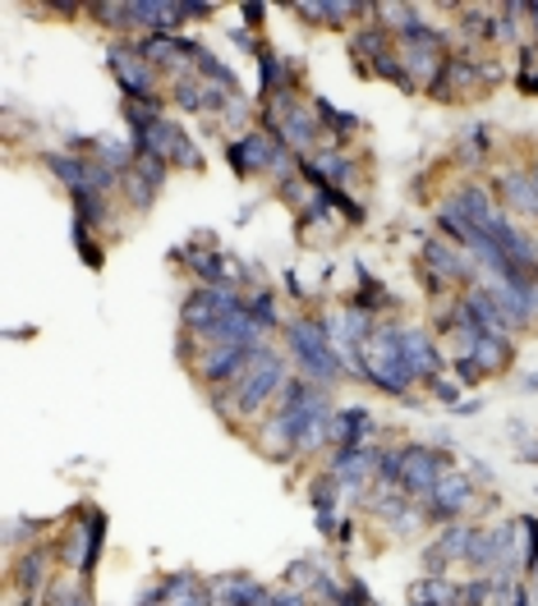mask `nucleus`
Instances as JSON below:
<instances>
[{
  "mask_svg": "<svg viewBox=\"0 0 538 606\" xmlns=\"http://www.w3.org/2000/svg\"><path fill=\"white\" fill-rule=\"evenodd\" d=\"M272 606H309V593H295V588H272Z\"/></svg>",
  "mask_w": 538,
  "mask_h": 606,
  "instance_id": "09e8293b",
  "label": "nucleus"
},
{
  "mask_svg": "<svg viewBox=\"0 0 538 606\" xmlns=\"http://www.w3.org/2000/svg\"><path fill=\"white\" fill-rule=\"evenodd\" d=\"M249 318L259 322V327H263L267 335H272V331H286V318H281V308H276V295H272L267 285H259V289H253V295H249Z\"/></svg>",
  "mask_w": 538,
  "mask_h": 606,
  "instance_id": "c9c22d12",
  "label": "nucleus"
},
{
  "mask_svg": "<svg viewBox=\"0 0 538 606\" xmlns=\"http://www.w3.org/2000/svg\"><path fill=\"white\" fill-rule=\"evenodd\" d=\"M286 289H290V295H295V299H304V285L295 280V272H286Z\"/></svg>",
  "mask_w": 538,
  "mask_h": 606,
  "instance_id": "603ef678",
  "label": "nucleus"
},
{
  "mask_svg": "<svg viewBox=\"0 0 538 606\" xmlns=\"http://www.w3.org/2000/svg\"><path fill=\"white\" fill-rule=\"evenodd\" d=\"M483 162H488V124H465L455 139V166L479 170Z\"/></svg>",
  "mask_w": 538,
  "mask_h": 606,
  "instance_id": "2f4dec72",
  "label": "nucleus"
},
{
  "mask_svg": "<svg viewBox=\"0 0 538 606\" xmlns=\"http://www.w3.org/2000/svg\"><path fill=\"white\" fill-rule=\"evenodd\" d=\"M382 469V445L364 441V445H341V451L327 455V473L341 483V492H350L354 500H364V492L377 483Z\"/></svg>",
  "mask_w": 538,
  "mask_h": 606,
  "instance_id": "1a4fd4ad",
  "label": "nucleus"
},
{
  "mask_svg": "<svg viewBox=\"0 0 538 606\" xmlns=\"http://www.w3.org/2000/svg\"><path fill=\"white\" fill-rule=\"evenodd\" d=\"M470 359L483 367V377H502L506 367L516 363V335H488V331H479Z\"/></svg>",
  "mask_w": 538,
  "mask_h": 606,
  "instance_id": "b1692460",
  "label": "nucleus"
},
{
  "mask_svg": "<svg viewBox=\"0 0 538 606\" xmlns=\"http://www.w3.org/2000/svg\"><path fill=\"white\" fill-rule=\"evenodd\" d=\"M474 496H479V492H474V483H470V473L451 469L447 478L428 492V500H419V506H424V519H428V524H455L460 515L474 506Z\"/></svg>",
  "mask_w": 538,
  "mask_h": 606,
  "instance_id": "2eb2a0df",
  "label": "nucleus"
},
{
  "mask_svg": "<svg viewBox=\"0 0 538 606\" xmlns=\"http://www.w3.org/2000/svg\"><path fill=\"white\" fill-rule=\"evenodd\" d=\"M134 606H166V597H162V584H152L147 593H139V602Z\"/></svg>",
  "mask_w": 538,
  "mask_h": 606,
  "instance_id": "3c124183",
  "label": "nucleus"
},
{
  "mask_svg": "<svg viewBox=\"0 0 538 606\" xmlns=\"http://www.w3.org/2000/svg\"><path fill=\"white\" fill-rule=\"evenodd\" d=\"M101 547H107V515L88 506L84 519L69 524L65 538H61V561L79 574V584H92L97 561H101Z\"/></svg>",
  "mask_w": 538,
  "mask_h": 606,
  "instance_id": "423d86ee",
  "label": "nucleus"
},
{
  "mask_svg": "<svg viewBox=\"0 0 538 606\" xmlns=\"http://www.w3.org/2000/svg\"><path fill=\"white\" fill-rule=\"evenodd\" d=\"M373 409L364 405H350V409H337L331 418V451H341V445H364L373 437Z\"/></svg>",
  "mask_w": 538,
  "mask_h": 606,
  "instance_id": "a878e982",
  "label": "nucleus"
},
{
  "mask_svg": "<svg viewBox=\"0 0 538 606\" xmlns=\"http://www.w3.org/2000/svg\"><path fill=\"white\" fill-rule=\"evenodd\" d=\"M162 597H166V606H212L208 579H198L194 570L166 574V579H162Z\"/></svg>",
  "mask_w": 538,
  "mask_h": 606,
  "instance_id": "bb28decb",
  "label": "nucleus"
},
{
  "mask_svg": "<svg viewBox=\"0 0 538 606\" xmlns=\"http://www.w3.org/2000/svg\"><path fill=\"white\" fill-rule=\"evenodd\" d=\"M314 111H318V124H322V147H345L359 129V115H350V111H337L327 97H314Z\"/></svg>",
  "mask_w": 538,
  "mask_h": 606,
  "instance_id": "cd10ccee",
  "label": "nucleus"
},
{
  "mask_svg": "<svg viewBox=\"0 0 538 606\" xmlns=\"http://www.w3.org/2000/svg\"><path fill=\"white\" fill-rule=\"evenodd\" d=\"M451 473V460L438 445H424V441H405L400 445V487L415 496V500H428V492L438 487Z\"/></svg>",
  "mask_w": 538,
  "mask_h": 606,
  "instance_id": "9d476101",
  "label": "nucleus"
},
{
  "mask_svg": "<svg viewBox=\"0 0 538 606\" xmlns=\"http://www.w3.org/2000/svg\"><path fill=\"white\" fill-rule=\"evenodd\" d=\"M130 5L134 0H101V5H88V14L101 23V29H134Z\"/></svg>",
  "mask_w": 538,
  "mask_h": 606,
  "instance_id": "4c0bfd02",
  "label": "nucleus"
},
{
  "mask_svg": "<svg viewBox=\"0 0 538 606\" xmlns=\"http://www.w3.org/2000/svg\"><path fill=\"white\" fill-rule=\"evenodd\" d=\"M171 101L189 115H208V78H198V74L171 78Z\"/></svg>",
  "mask_w": 538,
  "mask_h": 606,
  "instance_id": "7c9ffc66",
  "label": "nucleus"
},
{
  "mask_svg": "<svg viewBox=\"0 0 538 606\" xmlns=\"http://www.w3.org/2000/svg\"><path fill=\"white\" fill-rule=\"evenodd\" d=\"M428 390H432V395H438V400H442V405H460V382H451V377H442V382H432Z\"/></svg>",
  "mask_w": 538,
  "mask_h": 606,
  "instance_id": "de8ad7c7",
  "label": "nucleus"
},
{
  "mask_svg": "<svg viewBox=\"0 0 538 606\" xmlns=\"http://www.w3.org/2000/svg\"><path fill=\"white\" fill-rule=\"evenodd\" d=\"M286 382H290V359H286V350H276L272 340H263V345L253 350V363L244 367V377L230 386V390H217L212 400H217V409H221L235 428H244V423L259 428L263 418L276 409V395L286 390Z\"/></svg>",
  "mask_w": 538,
  "mask_h": 606,
  "instance_id": "f257e3e1",
  "label": "nucleus"
},
{
  "mask_svg": "<svg viewBox=\"0 0 538 606\" xmlns=\"http://www.w3.org/2000/svg\"><path fill=\"white\" fill-rule=\"evenodd\" d=\"M369 74H377V78H387L392 88H400V92H415V78H409V69H405V60L396 56V51H387L382 60H373L369 65Z\"/></svg>",
  "mask_w": 538,
  "mask_h": 606,
  "instance_id": "ea45409f",
  "label": "nucleus"
},
{
  "mask_svg": "<svg viewBox=\"0 0 538 606\" xmlns=\"http://www.w3.org/2000/svg\"><path fill=\"white\" fill-rule=\"evenodd\" d=\"M373 23H382L392 37H405L409 29H419V5H387V0H373Z\"/></svg>",
  "mask_w": 538,
  "mask_h": 606,
  "instance_id": "72a5a7b5",
  "label": "nucleus"
},
{
  "mask_svg": "<svg viewBox=\"0 0 538 606\" xmlns=\"http://www.w3.org/2000/svg\"><path fill=\"white\" fill-rule=\"evenodd\" d=\"M120 194H124V202H130L134 207V212H147V207H152V198H157L162 189H152V184L130 166V170H124V179H120Z\"/></svg>",
  "mask_w": 538,
  "mask_h": 606,
  "instance_id": "e433bc0d",
  "label": "nucleus"
},
{
  "mask_svg": "<svg viewBox=\"0 0 538 606\" xmlns=\"http://www.w3.org/2000/svg\"><path fill=\"white\" fill-rule=\"evenodd\" d=\"M107 69L124 88V101H162V69L152 60H143L134 46H111L107 51Z\"/></svg>",
  "mask_w": 538,
  "mask_h": 606,
  "instance_id": "9b49d317",
  "label": "nucleus"
},
{
  "mask_svg": "<svg viewBox=\"0 0 538 606\" xmlns=\"http://www.w3.org/2000/svg\"><path fill=\"white\" fill-rule=\"evenodd\" d=\"M419 276H424L428 289H438V295H447V289L465 295L470 285L483 280V272L470 262V253L455 249L451 240H442V234H432V240L419 244Z\"/></svg>",
  "mask_w": 538,
  "mask_h": 606,
  "instance_id": "39448f33",
  "label": "nucleus"
},
{
  "mask_svg": "<svg viewBox=\"0 0 538 606\" xmlns=\"http://www.w3.org/2000/svg\"><path fill=\"white\" fill-rule=\"evenodd\" d=\"M387 51H396V37L382 29V23H364V29L350 33V56L359 60V69H364V74H369L373 60L387 56Z\"/></svg>",
  "mask_w": 538,
  "mask_h": 606,
  "instance_id": "c85d7f7f",
  "label": "nucleus"
},
{
  "mask_svg": "<svg viewBox=\"0 0 538 606\" xmlns=\"http://www.w3.org/2000/svg\"><path fill=\"white\" fill-rule=\"evenodd\" d=\"M253 350H259V345H212V350H202L198 363H194V377L208 386L212 395L230 390L244 377V367L253 363Z\"/></svg>",
  "mask_w": 538,
  "mask_h": 606,
  "instance_id": "4468645a",
  "label": "nucleus"
},
{
  "mask_svg": "<svg viewBox=\"0 0 538 606\" xmlns=\"http://www.w3.org/2000/svg\"><path fill=\"white\" fill-rule=\"evenodd\" d=\"M290 10L299 19L318 23V29H345L350 19L373 23V0H295Z\"/></svg>",
  "mask_w": 538,
  "mask_h": 606,
  "instance_id": "6ab92c4d",
  "label": "nucleus"
},
{
  "mask_svg": "<svg viewBox=\"0 0 538 606\" xmlns=\"http://www.w3.org/2000/svg\"><path fill=\"white\" fill-rule=\"evenodd\" d=\"M51 606H92L88 584H56L51 588Z\"/></svg>",
  "mask_w": 538,
  "mask_h": 606,
  "instance_id": "c03bdc74",
  "label": "nucleus"
},
{
  "mask_svg": "<svg viewBox=\"0 0 538 606\" xmlns=\"http://www.w3.org/2000/svg\"><path fill=\"white\" fill-rule=\"evenodd\" d=\"M409 606H465V584H455L447 574H424L405 593Z\"/></svg>",
  "mask_w": 538,
  "mask_h": 606,
  "instance_id": "5701e85b",
  "label": "nucleus"
},
{
  "mask_svg": "<svg viewBox=\"0 0 538 606\" xmlns=\"http://www.w3.org/2000/svg\"><path fill=\"white\" fill-rule=\"evenodd\" d=\"M56 561H61V551H51V547H23L19 557H14V570H10V584L19 597H42L51 588V574H56Z\"/></svg>",
  "mask_w": 538,
  "mask_h": 606,
  "instance_id": "dca6fc26",
  "label": "nucleus"
},
{
  "mask_svg": "<svg viewBox=\"0 0 538 606\" xmlns=\"http://www.w3.org/2000/svg\"><path fill=\"white\" fill-rule=\"evenodd\" d=\"M470 533H474V524H442V533H438V542H432L428 551H424V570L428 574H447L455 561L465 565V551H470Z\"/></svg>",
  "mask_w": 538,
  "mask_h": 606,
  "instance_id": "4be33fe9",
  "label": "nucleus"
},
{
  "mask_svg": "<svg viewBox=\"0 0 538 606\" xmlns=\"http://www.w3.org/2000/svg\"><path fill=\"white\" fill-rule=\"evenodd\" d=\"M240 14H244V23H249V29H259V23H263V14H267V5H259V0H249V5H240Z\"/></svg>",
  "mask_w": 538,
  "mask_h": 606,
  "instance_id": "8fccbe9b",
  "label": "nucleus"
},
{
  "mask_svg": "<svg viewBox=\"0 0 538 606\" xmlns=\"http://www.w3.org/2000/svg\"><path fill=\"white\" fill-rule=\"evenodd\" d=\"M69 234H74V249H79V257H84V262H88V267L97 272V267H101V262H107V253H101V244H97V230H92L88 221H79V217H74Z\"/></svg>",
  "mask_w": 538,
  "mask_h": 606,
  "instance_id": "58836bf2",
  "label": "nucleus"
},
{
  "mask_svg": "<svg viewBox=\"0 0 538 606\" xmlns=\"http://www.w3.org/2000/svg\"><path fill=\"white\" fill-rule=\"evenodd\" d=\"M208 588H212V606H272V588L259 584L249 570H226L208 579Z\"/></svg>",
  "mask_w": 538,
  "mask_h": 606,
  "instance_id": "f3484780",
  "label": "nucleus"
},
{
  "mask_svg": "<svg viewBox=\"0 0 538 606\" xmlns=\"http://www.w3.org/2000/svg\"><path fill=\"white\" fill-rule=\"evenodd\" d=\"M309 500H314V515H318V529L337 538L341 524H337V500H341V483L331 478V473H318L309 483Z\"/></svg>",
  "mask_w": 538,
  "mask_h": 606,
  "instance_id": "c756f323",
  "label": "nucleus"
},
{
  "mask_svg": "<svg viewBox=\"0 0 538 606\" xmlns=\"http://www.w3.org/2000/svg\"><path fill=\"white\" fill-rule=\"evenodd\" d=\"M281 340H286V359L295 363V377H309L322 390H331L341 377H350L337 345H331V327H327L322 312H295L286 322V331H281Z\"/></svg>",
  "mask_w": 538,
  "mask_h": 606,
  "instance_id": "f03ea898",
  "label": "nucleus"
},
{
  "mask_svg": "<svg viewBox=\"0 0 538 606\" xmlns=\"http://www.w3.org/2000/svg\"><path fill=\"white\" fill-rule=\"evenodd\" d=\"M447 207H451V212H460V217H465L474 230H483V234H488L497 221H502V202L488 194V189H483V184H455V189H451V198H447Z\"/></svg>",
  "mask_w": 538,
  "mask_h": 606,
  "instance_id": "a211bd4d",
  "label": "nucleus"
},
{
  "mask_svg": "<svg viewBox=\"0 0 538 606\" xmlns=\"http://www.w3.org/2000/svg\"><path fill=\"white\" fill-rule=\"evenodd\" d=\"M432 101H460V97H483L488 92V78H483V56L474 51H455L442 65V74L424 88Z\"/></svg>",
  "mask_w": 538,
  "mask_h": 606,
  "instance_id": "f8f14e48",
  "label": "nucleus"
},
{
  "mask_svg": "<svg viewBox=\"0 0 538 606\" xmlns=\"http://www.w3.org/2000/svg\"><path fill=\"white\" fill-rule=\"evenodd\" d=\"M322 198L331 202V212H337V217H345L350 225H359V221H364V217H369V212H364V207H359V202H354V198H350L345 189H327Z\"/></svg>",
  "mask_w": 538,
  "mask_h": 606,
  "instance_id": "37998d69",
  "label": "nucleus"
},
{
  "mask_svg": "<svg viewBox=\"0 0 538 606\" xmlns=\"http://www.w3.org/2000/svg\"><path fill=\"white\" fill-rule=\"evenodd\" d=\"M534 579H538V570H534Z\"/></svg>",
  "mask_w": 538,
  "mask_h": 606,
  "instance_id": "864d4df0",
  "label": "nucleus"
},
{
  "mask_svg": "<svg viewBox=\"0 0 538 606\" xmlns=\"http://www.w3.org/2000/svg\"><path fill=\"white\" fill-rule=\"evenodd\" d=\"M516 88L538 97V42L520 46V69H516Z\"/></svg>",
  "mask_w": 538,
  "mask_h": 606,
  "instance_id": "a19ab883",
  "label": "nucleus"
},
{
  "mask_svg": "<svg viewBox=\"0 0 538 606\" xmlns=\"http://www.w3.org/2000/svg\"><path fill=\"white\" fill-rule=\"evenodd\" d=\"M263 129L267 134H276L281 143H286L299 162H309L314 152H322V124H318V111H314V101L304 107L299 92H281L272 97L267 107H263Z\"/></svg>",
  "mask_w": 538,
  "mask_h": 606,
  "instance_id": "20e7f679",
  "label": "nucleus"
},
{
  "mask_svg": "<svg viewBox=\"0 0 538 606\" xmlns=\"http://www.w3.org/2000/svg\"><path fill=\"white\" fill-rule=\"evenodd\" d=\"M10 547H23V542H37V524L33 519H14L10 524V533H6Z\"/></svg>",
  "mask_w": 538,
  "mask_h": 606,
  "instance_id": "49530a36",
  "label": "nucleus"
},
{
  "mask_svg": "<svg viewBox=\"0 0 538 606\" xmlns=\"http://www.w3.org/2000/svg\"><path fill=\"white\" fill-rule=\"evenodd\" d=\"M520 533H525L520 574H534V570H538V519H534V515H520Z\"/></svg>",
  "mask_w": 538,
  "mask_h": 606,
  "instance_id": "79ce46f5",
  "label": "nucleus"
},
{
  "mask_svg": "<svg viewBox=\"0 0 538 606\" xmlns=\"http://www.w3.org/2000/svg\"><path fill=\"white\" fill-rule=\"evenodd\" d=\"M281 152H286V143L276 134H267V129H244L240 139L226 143V162L240 179H249V175H272Z\"/></svg>",
  "mask_w": 538,
  "mask_h": 606,
  "instance_id": "ddd939ff",
  "label": "nucleus"
},
{
  "mask_svg": "<svg viewBox=\"0 0 538 606\" xmlns=\"http://www.w3.org/2000/svg\"><path fill=\"white\" fill-rule=\"evenodd\" d=\"M400 335H405V359H409V367H415V377H419L424 386L442 382V377H447V354L438 350L432 331H424V327H400Z\"/></svg>",
  "mask_w": 538,
  "mask_h": 606,
  "instance_id": "aec40b11",
  "label": "nucleus"
},
{
  "mask_svg": "<svg viewBox=\"0 0 538 606\" xmlns=\"http://www.w3.org/2000/svg\"><path fill=\"white\" fill-rule=\"evenodd\" d=\"M465 565H470L474 574H493V570H497V529H488V524H474Z\"/></svg>",
  "mask_w": 538,
  "mask_h": 606,
  "instance_id": "473e14b6",
  "label": "nucleus"
},
{
  "mask_svg": "<svg viewBox=\"0 0 538 606\" xmlns=\"http://www.w3.org/2000/svg\"><path fill=\"white\" fill-rule=\"evenodd\" d=\"M42 166H46L51 175H56L69 194L92 189V156H79V152H69V147H65V152H46V156H42Z\"/></svg>",
  "mask_w": 538,
  "mask_h": 606,
  "instance_id": "393cba45",
  "label": "nucleus"
},
{
  "mask_svg": "<svg viewBox=\"0 0 538 606\" xmlns=\"http://www.w3.org/2000/svg\"><path fill=\"white\" fill-rule=\"evenodd\" d=\"M69 202H74V217H79V221H88L92 230H107L111 202H107L101 189H79V194H69Z\"/></svg>",
  "mask_w": 538,
  "mask_h": 606,
  "instance_id": "f704fd0d",
  "label": "nucleus"
},
{
  "mask_svg": "<svg viewBox=\"0 0 538 606\" xmlns=\"http://www.w3.org/2000/svg\"><path fill=\"white\" fill-rule=\"evenodd\" d=\"M451 367H455L460 386H479V382H488V377H483V367H479L470 354H451Z\"/></svg>",
  "mask_w": 538,
  "mask_h": 606,
  "instance_id": "a18cd8bd",
  "label": "nucleus"
},
{
  "mask_svg": "<svg viewBox=\"0 0 538 606\" xmlns=\"http://www.w3.org/2000/svg\"><path fill=\"white\" fill-rule=\"evenodd\" d=\"M497 202H502L506 217L538 221V179H534V170H506V175H497Z\"/></svg>",
  "mask_w": 538,
  "mask_h": 606,
  "instance_id": "412c9836",
  "label": "nucleus"
},
{
  "mask_svg": "<svg viewBox=\"0 0 538 606\" xmlns=\"http://www.w3.org/2000/svg\"><path fill=\"white\" fill-rule=\"evenodd\" d=\"M396 56L405 60L409 78H415V88H428L432 78L442 74V65L451 60L447 56V37L432 29V23H419V29H409L405 37H396Z\"/></svg>",
  "mask_w": 538,
  "mask_h": 606,
  "instance_id": "6e6552de",
  "label": "nucleus"
},
{
  "mask_svg": "<svg viewBox=\"0 0 538 606\" xmlns=\"http://www.w3.org/2000/svg\"><path fill=\"white\" fill-rule=\"evenodd\" d=\"M249 295L240 289H217V285H194L185 299H179V331L185 335H208L221 318L240 312Z\"/></svg>",
  "mask_w": 538,
  "mask_h": 606,
  "instance_id": "0eeeda50",
  "label": "nucleus"
},
{
  "mask_svg": "<svg viewBox=\"0 0 538 606\" xmlns=\"http://www.w3.org/2000/svg\"><path fill=\"white\" fill-rule=\"evenodd\" d=\"M405 322L396 318H382L373 327V335L364 340V350H359V382L377 386L382 395H405L409 386H419L415 367L405 359V335H400Z\"/></svg>",
  "mask_w": 538,
  "mask_h": 606,
  "instance_id": "7ed1b4c3",
  "label": "nucleus"
}]
</instances>
